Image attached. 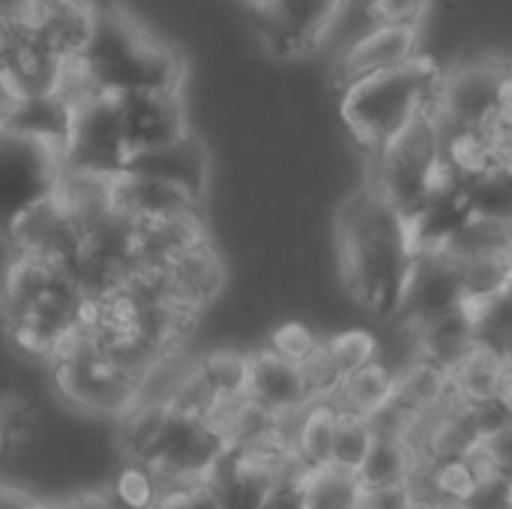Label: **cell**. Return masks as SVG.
I'll list each match as a JSON object with an SVG mask.
<instances>
[{
  "label": "cell",
  "mask_w": 512,
  "mask_h": 509,
  "mask_svg": "<svg viewBox=\"0 0 512 509\" xmlns=\"http://www.w3.org/2000/svg\"><path fill=\"white\" fill-rule=\"evenodd\" d=\"M420 27L411 24H387L375 21L372 30L360 33L339 57L336 63V87L345 90L348 84L396 69L408 60H414L420 51Z\"/></svg>",
  "instance_id": "cell-13"
},
{
  "label": "cell",
  "mask_w": 512,
  "mask_h": 509,
  "mask_svg": "<svg viewBox=\"0 0 512 509\" xmlns=\"http://www.w3.org/2000/svg\"><path fill=\"white\" fill-rule=\"evenodd\" d=\"M243 3H246L249 9H255V6H261V3H267V0H243Z\"/></svg>",
  "instance_id": "cell-37"
},
{
  "label": "cell",
  "mask_w": 512,
  "mask_h": 509,
  "mask_svg": "<svg viewBox=\"0 0 512 509\" xmlns=\"http://www.w3.org/2000/svg\"><path fill=\"white\" fill-rule=\"evenodd\" d=\"M426 486L432 501H450V504H465L468 495L474 492L480 474L471 465V459H444V462H423Z\"/></svg>",
  "instance_id": "cell-23"
},
{
  "label": "cell",
  "mask_w": 512,
  "mask_h": 509,
  "mask_svg": "<svg viewBox=\"0 0 512 509\" xmlns=\"http://www.w3.org/2000/svg\"><path fill=\"white\" fill-rule=\"evenodd\" d=\"M450 396L459 402H483L510 396V357L486 342H474L465 357L447 372Z\"/></svg>",
  "instance_id": "cell-17"
},
{
  "label": "cell",
  "mask_w": 512,
  "mask_h": 509,
  "mask_svg": "<svg viewBox=\"0 0 512 509\" xmlns=\"http://www.w3.org/2000/svg\"><path fill=\"white\" fill-rule=\"evenodd\" d=\"M39 504L27 495V492H21V489H12V486H3L0 483V509H36Z\"/></svg>",
  "instance_id": "cell-34"
},
{
  "label": "cell",
  "mask_w": 512,
  "mask_h": 509,
  "mask_svg": "<svg viewBox=\"0 0 512 509\" xmlns=\"http://www.w3.org/2000/svg\"><path fill=\"white\" fill-rule=\"evenodd\" d=\"M153 270L159 273L165 294L192 315H201V309H207L225 285L222 258L207 237L195 240L192 246H186L171 261Z\"/></svg>",
  "instance_id": "cell-14"
},
{
  "label": "cell",
  "mask_w": 512,
  "mask_h": 509,
  "mask_svg": "<svg viewBox=\"0 0 512 509\" xmlns=\"http://www.w3.org/2000/svg\"><path fill=\"white\" fill-rule=\"evenodd\" d=\"M321 342L303 327V324H285L273 333L270 339V351H276L279 357L291 360V363H303Z\"/></svg>",
  "instance_id": "cell-29"
},
{
  "label": "cell",
  "mask_w": 512,
  "mask_h": 509,
  "mask_svg": "<svg viewBox=\"0 0 512 509\" xmlns=\"http://www.w3.org/2000/svg\"><path fill=\"white\" fill-rule=\"evenodd\" d=\"M159 498H162V486L141 462H129L114 480V498H111L114 507L153 509Z\"/></svg>",
  "instance_id": "cell-25"
},
{
  "label": "cell",
  "mask_w": 512,
  "mask_h": 509,
  "mask_svg": "<svg viewBox=\"0 0 512 509\" xmlns=\"http://www.w3.org/2000/svg\"><path fill=\"white\" fill-rule=\"evenodd\" d=\"M3 441H6V411L0 408V450H3Z\"/></svg>",
  "instance_id": "cell-36"
},
{
  "label": "cell",
  "mask_w": 512,
  "mask_h": 509,
  "mask_svg": "<svg viewBox=\"0 0 512 509\" xmlns=\"http://www.w3.org/2000/svg\"><path fill=\"white\" fill-rule=\"evenodd\" d=\"M348 0H267L252 12L258 39L279 60H300L318 51L342 21Z\"/></svg>",
  "instance_id": "cell-10"
},
{
  "label": "cell",
  "mask_w": 512,
  "mask_h": 509,
  "mask_svg": "<svg viewBox=\"0 0 512 509\" xmlns=\"http://www.w3.org/2000/svg\"><path fill=\"white\" fill-rule=\"evenodd\" d=\"M51 363L57 390L84 411L120 417L141 393V378L108 360L84 327L51 357Z\"/></svg>",
  "instance_id": "cell-7"
},
{
  "label": "cell",
  "mask_w": 512,
  "mask_h": 509,
  "mask_svg": "<svg viewBox=\"0 0 512 509\" xmlns=\"http://www.w3.org/2000/svg\"><path fill=\"white\" fill-rule=\"evenodd\" d=\"M393 390H396V375L387 366L369 360L366 366H360L357 372L339 381L330 402L342 411H351L369 420L393 399Z\"/></svg>",
  "instance_id": "cell-20"
},
{
  "label": "cell",
  "mask_w": 512,
  "mask_h": 509,
  "mask_svg": "<svg viewBox=\"0 0 512 509\" xmlns=\"http://www.w3.org/2000/svg\"><path fill=\"white\" fill-rule=\"evenodd\" d=\"M405 509H435V501H423V498H411Z\"/></svg>",
  "instance_id": "cell-35"
},
{
  "label": "cell",
  "mask_w": 512,
  "mask_h": 509,
  "mask_svg": "<svg viewBox=\"0 0 512 509\" xmlns=\"http://www.w3.org/2000/svg\"><path fill=\"white\" fill-rule=\"evenodd\" d=\"M36 509H117L111 498L105 495H78V498H69V501H60V504H39Z\"/></svg>",
  "instance_id": "cell-33"
},
{
  "label": "cell",
  "mask_w": 512,
  "mask_h": 509,
  "mask_svg": "<svg viewBox=\"0 0 512 509\" xmlns=\"http://www.w3.org/2000/svg\"><path fill=\"white\" fill-rule=\"evenodd\" d=\"M465 509H512V483L510 471H492L483 474L462 504Z\"/></svg>",
  "instance_id": "cell-28"
},
{
  "label": "cell",
  "mask_w": 512,
  "mask_h": 509,
  "mask_svg": "<svg viewBox=\"0 0 512 509\" xmlns=\"http://www.w3.org/2000/svg\"><path fill=\"white\" fill-rule=\"evenodd\" d=\"M315 474L318 471L291 462L267 483L255 509H315Z\"/></svg>",
  "instance_id": "cell-22"
},
{
  "label": "cell",
  "mask_w": 512,
  "mask_h": 509,
  "mask_svg": "<svg viewBox=\"0 0 512 509\" xmlns=\"http://www.w3.org/2000/svg\"><path fill=\"white\" fill-rule=\"evenodd\" d=\"M198 372L207 378V384L213 387V393L222 402H234L246 396V372H249V354H237V351H213L207 357H201Z\"/></svg>",
  "instance_id": "cell-24"
},
{
  "label": "cell",
  "mask_w": 512,
  "mask_h": 509,
  "mask_svg": "<svg viewBox=\"0 0 512 509\" xmlns=\"http://www.w3.org/2000/svg\"><path fill=\"white\" fill-rule=\"evenodd\" d=\"M108 204L132 222H165L180 216H201V201L141 174H117L108 180Z\"/></svg>",
  "instance_id": "cell-16"
},
{
  "label": "cell",
  "mask_w": 512,
  "mask_h": 509,
  "mask_svg": "<svg viewBox=\"0 0 512 509\" xmlns=\"http://www.w3.org/2000/svg\"><path fill=\"white\" fill-rule=\"evenodd\" d=\"M411 486L408 483H393V486H378V489H354L351 509H405L411 501Z\"/></svg>",
  "instance_id": "cell-31"
},
{
  "label": "cell",
  "mask_w": 512,
  "mask_h": 509,
  "mask_svg": "<svg viewBox=\"0 0 512 509\" xmlns=\"http://www.w3.org/2000/svg\"><path fill=\"white\" fill-rule=\"evenodd\" d=\"M327 360L333 363V369L339 372V378H348L351 372H357L360 366H366L369 360H375V336L363 333V330H351V333H339L330 342H321Z\"/></svg>",
  "instance_id": "cell-26"
},
{
  "label": "cell",
  "mask_w": 512,
  "mask_h": 509,
  "mask_svg": "<svg viewBox=\"0 0 512 509\" xmlns=\"http://www.w3.org/2000/svg\"><path fill=\"white\" fill-rule=\"evenodd\" d=\"M162 504L168 509H225L222 501V489L216 480L210 483H192V486H174V489H165Z\"/></svg>",
  "instance_id": "cell-27"
},
{
  "label": "cell",
  "mask_w": 512,
  "mask_h": 509,
  "mask_svg": "<svg viewBox=\"0 0 512 509\" xmlns=\"http://www.w3.org/2000/svg\"><path fill=\"white\" fill-rule=\"evenodd\" d=\"M111 99L129 153L165 144L189 132V117L180 90H141Z\"/></svg>",
  "instance_id": "cell-11"
},
{
  "label": "cell",
  "mask_w": 512,
  "mask_h": 509,
  "mask_svg": "<svg viewBox=\"0 0 512 509\" xmlns=\"http://www.w3.org/2000/svg\"><path fill=\"white\" fill-rule=\"evenodd\" d=\"M372 426L366 417L351 414L336 408V423H333V441H330V465L333 471L354 477L357 468L363 465L369 447H372Z\"/></svg>",
  "instance_id": "cell-21"
},
{
  "label": "cell",
  "mask_w": 512,
  "mask_h": 509,
  "mask_svg": "<svg viewBox=\"0 0 512 509\" xmlns=\"http://www.w3.org/2000/svg\"><path fill=\"white\" fill-rule=\"evenodd\" d=\"M57 0H0V30L30 27Z\"/></svg>",
  "instance_id": "cell-32"
},
{
  "label": "cell",
  "mask_w": 512,
  "mask_h": 509,
  "mask_svg": "<svg viewBox=\"0 0 512 509\" xmlns=\"http://www.w3.org/2000/svg\"><path fill=\"white\" fill-rule=\"evenodd\" d=\"M123 171L168 183V186L204 201L207 183H210V156H207L201 138L189 129L165 144L129 153V159L123 162Z\"/></svg>",
  "instance_id": "cell-12"
},
{
  "label": "cell",
  "mask_w": 512,
  "mask_h": 509,
  "mask_svg": "<svg viewBox=\"0 0 512 509\" xmlns=\"http://www.w3.org/2000/svg\"><path fill=\"white\" fill-rule=\"evenodd\" d=\"M246 399L258 405L261 411H267L270 417L291 420L297 411H303L312 402V393H309L300 363H291L267 348V351L249 354Z\"/></svg>",
  "instance_id": "cell-15"
},
{
  "label": "cell",
  "mask_w": 512,
  "mask_h": 509,
  "mask_svg": "<svg viewBox=\"0 0 512 509\" xmlns=\"http://www.w3.org/2000/svg\"><path fill=\"white\" fill-rule=\"evenodd\" d=\"M291 429V450L300 465L321 471L330 465V441L336 423V405L330 399H312L303 411L294 414Z\"/></svg>",
  "instance_id": "cell-19"
},
{
  "label": "cell",
  "mask_w": 512,
  "mask_h": 509,
  "mask_svg": "<svg viewBox=\"0 0 512 509\" xmlns=\"http://www.w3.org/2000/svg\"><path fill=\"white\" fill-rule=\"evenodd\" d=\"M432 3L435 0H369V12L375 15V21L420 27Z\"/></svg>",
  "instance_id": "cell-30"
},
{
  "label": "cell",
  "mask_w": 512,
  "mask_h": 509,
  "mask_svg": "<svg viewBox=\"0 0 512 509\" xmlns=\"http://www.w3.org/2000/svg\"><path fill=\"white\" fill-rule=\"evenodd\" d=\"M420 453L408 438H393V435H375L372 447L357 468L354 489H378V486H393V483H408L414 468L420 465Z\"/></svg>",
  "instance_id": "cell-18"
},
{
  "label": "cell",
  "mask_w": 512,
  "mask_h": 509,
  "mask_svg": "<svg viewBox=\"0 0 512 509\" xmlns=\"http://www.w3.org/2000/svg\"><path fill=\"white\" fill-rule=\"evenodd\" d=\"M438 117L444 138H510V66L498 57H480L441 72Z\"/></svg>",
  "instance_id": "cell-6"
},
{
  "label": "cell",
  "mask_w": 512,
  "mask_h": 509,
  "mask_svg": "<svg viewBox=\"0 0 512 509\" xmlns=\"http://www.w3.org/2000/svg\"><path fill=\"white\" fill-rule=\"evenodd\" d=\"M441 90V69L417 54L414 60L360 78L339 90L342 99V120L354 141L369 150H378L393 135H399L414 117L429 108H438Z\"/></svg>",
  "instance_id": "cell-4"
},
{
  "label": "cell",
  "mask_w": 512,
  "mask_h": 509,
  "mask_svg": "<svg viewBox=\"0 0 512 509\" xmlns=\"http://www.w3.org/2000/svg\"><path fill=\"white\" fill-rule=\"evenodd\" d=\"M60 174L57 147L0 126V240L9 243L18 219L57 192Z\"/></svg>",
  "instance_id": "cell-8"
},
{
  "label": "cell",
  "mask_w": 512,
  "mask_h": 509,
  "mask_svg": "<svg viewBox=\"0 0 512 509\" xmlns=\"http://www.w3.org/2000/svg\"><path fill=\"white\" fill-rule=\"evenodd\" d=\"M336 240L351 297L378 318L399 315L417 261L408 216L366 180L342 201Z\"/></svg>",
  "instance_id": "cell-1"
},
{
  "label": "cell",
  "mask_w": 512,
  "mask_h": 509,
  "mask_svg": "<svg viewBox=\"0 0 512 509\" xmlns=\"http://www.w3.org/2000/svg\"><path fill=\"white\" fill-rule=\"evenodd\" d=\"M93 303L60 264L15 255L0 285V324L27 354L54 357L90 318Z\"/></svg>",
  "instance_id": "cell-3"
},
{
  "label": "cell",
  "mask_w": 512,
  "mask_h": 509,
  "mask_svg": "<svg viewBox=\"0 0 512 509\" xmlns=\"http://www.w3.org/2000/svg\"><path fill=\"white\" fill-rule=\"evenodd\" d=\"M129 147L123 141L114 99L111 96H78L72 99V120L60 147L63 171L96 180H111L123 171Z\"/></svg>",
  "instance_id": "cell-9"
},
{
  "label": "cell",
  "mask_w": 512,
  "mask_h": 509,
  "mask_svg": "<svg viewBox=\"0 0 512 509\" xmlns=\"http://www.w3.org/2000/svg\"><path fill=\"white\" fill-rule=\"evenodd\" d=\"M183 57L123 6L93 3L90 27L69 60L63 93L123 96L141 90H183Z\"/></svg>",
  "instance_id": "cell-2"
},
{
  "label": "cell",
  "mask_w": 512,
  "mask_h": 509,
  "mask_svg": "<svg viewBox=\"0 0 512 509\" xmlns=\"http://www.w3.org/2000/svg\"><path fill=\"white\" fill-rule=\"evenodd\" d=\"M372 156L375 174L369 177V183L378 186L381 195L411 219L450 174L438 108L414 117L399 135L372 150Z\"/></svg>",
  "instance_id": "cell-5"
}]
</instances>
